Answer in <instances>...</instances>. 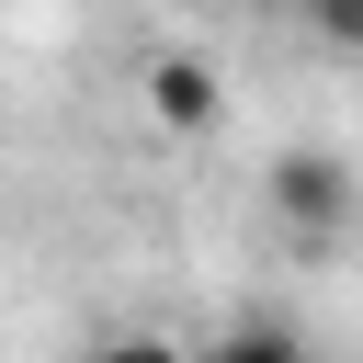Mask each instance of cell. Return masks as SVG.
<instances>
[{
    "label": "cell",
    "mask_w": 363,
    "mask_h": 363,
    "mask_svg": "<svg viewBox=\"0 0 363 363\" xmlns=\"http://www.w3.org/2000/svg\"><path fill=\"white\" fill-rule=\"evenodd\" d=\"M261 216H272L295 250H329V238L363 227V170H352L340 147H284L272 182H261Z\"/></svg>",
    "instance_id": "6da1fadb"
},
{
    "label": "cell",
    "mask_w": 363,
    "mask_h": 363,
    "mask_svg": "<svg viewBox=\"0 0 363 363\" xmlns=\"http://www.w3.org/2000/svg\"><path fill=\"white\" fill-rule=\"evenodd\" d=\"M193 363H306V340H295V329H272V318H238V329H216Z\"/></svg>",
    "instance_id": "3957f363"
},
{
    "label": "cell",
    "mask_w": 363,
    "mask_h": 363,
    "mask_svg": "<svg viewBox=\"0 0 363 363\" xmlns=\"http://www.w3.org/2000/svg\"><path fill=\"white\" fill-rule=\"evenodd\" d=\"M91 363H193V352L159 340V329H113V340H91Z\"/></svg>",
    "instance_id": "5b68a950"
},
{
    "label": "cell",
    "mask_w": 363,
    "mask_h": 363,
    "mask_svg": "<svg viewBox=\"0 0 363 363\" xmlns=\"http://www.w3.org/2000/svg\"><path fill=\"white\" fill-rule=\"evenodd\" d=\"M295 23H306L329 57H352V68H363V0H295Z\"/></svg>",
    "instance_id": "277c9868"
},
{
    "label": "cell",
    "mask_w": 363,
    "mask_h": 363,
    "mask_svg": "<svg viewBox=\"0 0 363 363\" xmlns=\"http://www.w3.org/2000/svg\"><path fill=\"white\" fill-rule=\"evenodd\" d=\"M147 113H159L170 136H204V125L227 113V91H216L204 57H159V68H147Z\"/></svg>",
    "instance_id": "7a4b0ae2"
}]
</instances>
